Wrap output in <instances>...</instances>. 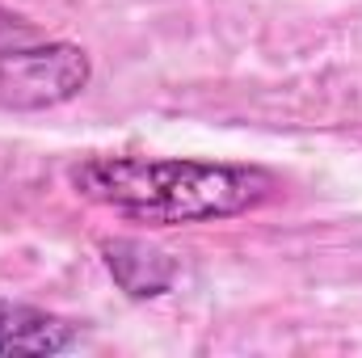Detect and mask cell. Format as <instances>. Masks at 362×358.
<instances>
[{"instance_id":"1","label":"cell","mask_w":362,"mask_h":358,"mask_svg":"<svg viewBox=\"0 0 362 358\" xmlns=\"http://www.w3.org/2000/svg\"><path fill=\"white\" fill-rule=\"evenodd\" d=\"M72 185L144 224L232 219L274 198V178L257 165L177 161V156H89L72 169Z\"/></svg>"},{"instance_id":"2","label":"cell","mask_w":362,"mask_h":358,"mask_svg":"<svg viewBox=\"0 0 362 358\" xmlns=\"http://www.w3.org/2000/svg\"><path fill=\"white\" fill-rule=\"evenodd\" d=\"M93 76L89 55L64 38H47L17 13L0 8V105L51 110L85 93Z\"/></svg>"},{"instance_id":"4","label":"cell","mask_w":362,"mask_h":358,"mask_svg":"<svg viewBox=\"0 0 362 358\" xmlns=\"http://www.w3.org/2000/svg\"><path fill=\"white\" fill-rule=\"evenodd\" d=\"M101 258H105V270L114 274V282L127 295H135V299H156L177 278V266H173L169 253H160V249H152L144 241H131V236L105 241L101 245Z\"/></svg>"},{"instance_id":"3","label":"cell","mask_w":362,"mask_h":358,"mask_svg":"<svg viewBox=\"0 0 362 358\" xmlns=\"http://www.w3.org/2000/svg\"><path fill=\"white\" fill-rule=\"evenodd\" d=\"M81 346V333L72 321L34 308V304H17V299H0V354H68Z\"/></svg>"}]
</instances>
